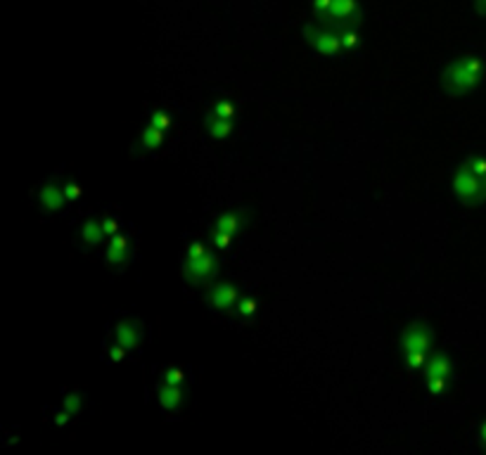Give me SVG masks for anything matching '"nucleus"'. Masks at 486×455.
<instances>
[{
    "mask_svg": "<svg viewBox=\"0 0 486 455\" xmlns=\"http://www.w3.org/2000/svg\"><path fill=\"white\" fill-rule=\"evenodd\" d=\"M159 382L171 384V386H180V389H187L195 382V370L185 363H173V365H164L159 370Z\"/></svg>",
    "mask_w": 486,
    "mask_h": 455,
    "instance_id": "14",
    "label": "nucleus"
},
{
    "mask_svg": "<svg viewBox=\"0 0 486 455\" xmlns=\"http://www.w3.org/2000/svg\"><path fill=\"white\" fill-rule=\"evenodd\" d=\"M204 126H207V133L212 135V138H216V140H224V138H228V135L233 133L235 121H233V119H224V117H219V114L209 112V114H207Z\"/></svg>",
    "mask_w": 486,
    "mask_h": 455,
    "instance_id": "18",
    "label": "nucleus"
},
{
    "mask_svg": "<svg viewBox=\"0 0 486 455\" xmlns=\"http://www.w3.org/2000/svg\"><path fill=\"white\" fill-rule=\"evenodd\" d=\"M212 244H214L216 251H231L233 249V235L219 233V230H212Z\"/></svg>",
    "mask_w": 486,
    "mask_h": 455,
    "instance_id": "29",
    "label": "nucleus"
},
{
    "mask_svg": "<svg viewBox=\"0 0 486 455\" xmlns=\"http://www.w3.org/2000/svg\"><path fill=\"white\" fill-rule=\"evenodd\" d=\"M451 372H453V363H451V356L446 351L432 353L427 365L422 370L424 377V389L429 391V396H441L449 386Z\"/></svg>",
    "mask_w": 486,
    "mask_h": 455,
    "instance_id": "7",
    "label": "nucleus"
},
{
    "mask_svg": "<svg viewBox=\"0 0 486 455\" xmlns=\"http://www.w3.org/2000/svg\"><path fill=\"white\" fill-rule=\"evenodd\" d=\"M100 221H103V230H105L107 240L114 235H119L121 230L126 228V221L121 219V214H117V212H103L100 214Z\"/></svg>",
    "mask_w": 486,
    "mask_h": 455,
    "instance_id": "21",
    "label": "nucleus"
},
{
    "mask_svg": "<svg viewBox=\"0 0 486 455\" xmlns=\"http://www.w3.org/2000/svg\"><path fill=\"white\" fill-rule=\"evenodd\" d=\"M62 188H64V195H66V202H69V207L76 205L81 197H83V188H81V183L76 178H66L62 183Z\"/></svg>",
    "mask_w": 486,
    "mask_h": 455,
    "instance_id": "27",
    "label": "nucleus"
},
{
    "mask_svg": "<svg viewBox=\"0 0 486 455\" xmlns=\"http://www.w3.org/2000/svg\"><path fill=\"white\" fill-rule=\"evenodd\" d=\"M403 356V365H406V370L410 372H417V370H424V365H427L429 351H410V353H401Z\"/></svg>",
    "mask_w": 486,
    "mask_h": 455,
    "instance_id": "24",
    "label": "nucleus"
},
{
    "mask_svg": "<svg viewBox=\"0 0 486 455\" xmlns=\"http://www.w3.org/2000/svg\"><path fill=\"white\" fill-rule=\"evenodd\" d=\"M131 353H133L131 349H126L121 342H117L114 337L107 335L105 342H103V351H100V358H103L107 365H114V363H124Z\"/></svg>",
    "mask_w": 486,
    "mask_h": 455,
    "instance_id": "17",
    "label": "nucleus"
},
{
    "mask_svg": "<svg viewBox=\"0 0 486 455\" xmlns=\"http://www.w3.org/2000/svg\"><path fill=\"white\" fill-rule=\"evenodd\" d=\"M335 0H311V8H313V15L318 19H325L330 15V10H332Z\"/></svg>",
    "mask_w": 486,
    "mask_h": 455,
    "instance_id": "31",
    "label": "nucleus"
},
{
    "mask_svg": "<svg viewBox=\"0 0 486 455\" xmlns=\"http://www.w3.org/2000/svg\"><path fill=\"white\" fill-rule=\"evenodd\" d=\"M110 337H114L117 342H121L126 349H131L136 353L145 342V323L143 318L133 311H117L110 323Z\"/></svg>",
    "mask_w": 486,
    "mask_h": 455,
    "instance_id": "6",
    "label": "nucleus"
},
{
    "mask_svg": "<svg viewBox=\"0 0 486 455\" xmlns=\"http://www.w3.org/2000/svg\"><path fill=\"white\" fill-rule=\"evenodd\" d=\"M214 244L212 240H202V237H187L185 244H183V254H180V259H202V256L212 254Z\"/></svg>",
    "mask_w": 486,
    "mask_h": 455,
    "instance_id": "19",
    "label": "nucleus"
},
{
    "mask_svg": "<svg viewBox=\"0 0 486 455\" xmlns=\"http://www.w3.org/2000/svg\"><path fill=\"white\" fill-rule=\"evenodd\" d=\"M219 256L216 251L212 254L202 256V259H180V273H183L185 284H192V287H202V284H209L219 273Z\"/></svg>",
    "mask_w": 486,
    "mask_h": 455,
    "instance_id": "8",
    "label": "nucleus"
},
{
    "mask_svg": "<svg viewBox=\"0 0 486 455\" xmlns=\"http://www.w3.org/2000/svg\"><path fill=\"white\" fill-rule=\"evenodd\" d=\"M83 401H86L83 398V391H79V389H64L62 391V401H59V403H62L74 417H79L81 410H83Z\"/></svg>",
    "mask_w": 486,
    "mask_h": 455,
    "instance_id": "22",
    "label": "nucleus"
},
{
    "mask_svg": "<svg viewBox=\"0 0 486 455\" xmlns=\"http://www.w3.org/2000/svg\"><path fill=\"white\" fill-rule=\"evenodd\" d=\"M247 223V212L245 209H233V212H224L219 214L212 223V230H219V233H228V235H238Z\"/></svg>",
    "mask_w": 486,
    "mask_h": 455,
    "instance_id": "16",
    "label": "nucleus"
},
{
    "mask_svg": "<svg viewBox=\"0 0 486 455\" xmlns=\"http://www.w3.org/2000/svg\"><path fill=\"white\" fill-rule=\"evenodd\" d=\"M183 403H185V389L157 382V405L168 420H171L173 415H178L180 408H183Z\"/></svg>",
    "mask_w": 486,
    "mask_h": 455,
    "instance_id": "13",
    "label": "nucleus"
},
{
    "mask_svg": "<svg viewBox=\"0 0 486 455\" xmlns=\"http://www.w3.org/2000/svg\"><path fill=\"white\" fill-rule=\"evenodd\" d=\"M463 164L470 168V171H475L479 175H486V157L484 154H468V157L463 159Z\"/></svg>",
    "mask_w": 486,
    "mask_h": 455,
    "instance_id": "30",
    "label": "nucleus"
},
{
    "mask_svg": "<svg viewBox=\"0 0 486 455\" xmlns=\"http://www.w3.org/2000/svg\"><path fill=\"white\" fill-rule=\"evenodd\" d=\"M166 142V131H161L154 124H145L143 131L138 135V154H154L164 147Z\"/></svg>",
    "mask_w": 486,
    "mask_h": 455,
    "instance_id": "15",
    "label": "nucleus"
},
{
    "mask_svg": "<svg viewBox=\"0 0 486 455\" xmlns=\"http://www.w3.org/2000/svg\"><path fill=\"white\" fill-rule=\"evenodd\" d=\"M256 311H259V301H256L254 296L242 294L240 304H238V316H240V321H249V318H254Z\"/></svg>",
    "mask_w": 486,
    "mask_h": 455,
    "instance_id": "26",
    "label": "nucleus"
},
{
    "mask_svg": "<svg viewBox=\"0 0 486 455\" xmlns=\"http://www.w3.org/2000/svg\"><path fill=\"white\" fill-rule=\"evenodd\" d=\"M323 22L337 26V29H347V26L363 24V8L361 0H335L330 15Z\"/></svg>",
    "mask_w": 486,
    "mask_h": 455,
    "instance_id": "11",
    "label": "nucleus"
},
{
    "mask_svg": "<svg viewBox=\"0 0 486 455\" xmlns=\"http://www.w3.org/2000/svg\"><path fill=\"white\" fill-rule=\"evenodd\" d=\"M138 230H133V226H126L119 235L110 237L107 249L103 254L105 266L114 270V273H124L128 266H133L138 259Z\"/></svg>",
    "mask_w": 486,
    "mask_h": 455,
    "instance_id": "2",
    "label": "nucleus"
},
{
    "mask_svg": "<svg viewBox=\"0 0 486 455\" xmlns=\"http://www.w3.org/2000/svg\"><path fill=\"white\" fill-rule=\"evenodd\" d=\"M477 441L486 448V422H482V427H479V432H477Z\"/></svg>",
    "mask_w": 486,
    "mask_h": 455,
    "instance_id": "32",
    "label": "nucleus"
},
{
    "mask_svg": "<svg viewBox=\"0 0 486 455\" xmlns=\"http://www.w3.org/2000/svg\"><path fill=\"white\" fill-rule=\"evenodd\" d=\"M342 45H344V50H356V47L361 45L359 26H347V29H342Z\"/></svg>",
    "mask_w": 486,
    "mask_h": 455,
    "instance_id": "28",
    "label": "nucleus"
},
{
    "mask_svg": "<svg viewBox=\"0 0 486 455\" xmlns=\"http://www.w3.org/2000/svg\"><path fill=\"white\" fill-rule=\"evenodd\" d=\"M240 299H242L240 287H235L233 282H219V284H212V287L207 289L204 304H207L209 311H214V313L231 316L238 311Z\"/></svg>",
    "mask_w": 486,
    "mask_h": 455,
    "instance_id": "9",
    "label": "nucleus"
},
{
    "mask_svg": "<svg viewBox=\"0 0 486 455\" xmlns=\"http://www.w3.org/2000/svg\"><path fill=\"white\" fill-rule=\"evenodd\" d=\"M432 342H434V330L429 328L427 323H413L403 330L401 335V344L399 349L401 353H410V351H429Z\"/></svg>",
    "mask_w": 486,
    "mask_h": 455,
    "instance_id": "12",
    "label": "nucleus"
},
{
    "mask_svg": "<svg viewBox=\"0 0 486 455\" xmlns=\"http://www.w3.org/2000/svg\"><path fill=\"white\" fill-rule=\"evenodd\" d=\"M451 192L463 207H482L486 202V175L470 171L461 161L451 178Z\"/></svg>",
    "mask_w": 486,
    "mask_h": 455,
    "instance_id": "4",
    "label": "nucleus"
},
{
    "mask_svg": "<svg viewBox=\"0 0 486 455\" xmlns=\"http://www.w3.org/2000/svg\"><path fill=\"white\" fill-rule=\"evenodd\" d=\"M62 171H64V166H59L55 173H50L48 178L38 183L36 195H33V202H36L40 214H45V216L64 214L66 207H69L66 195H64V188H62V183H64L62 180Z\"/></svg>",
    "mask_w": 486,
    "mask_h": 455,
    "instance_id": "5",
    "label": "nucleus"
},
{
    "mask_svg": "<svg viewBox=\"0 0 486 455\" xmlns=\"http://www.w3.org/2000/svg\"><path fill=\"white\" fill-rule=\"evenodd\" d=\"M212 112L214 114H219V117H224V119H238V107H235L233 100H228V98H221V100H216V103L212 105Z\"/></svg>",
    "mask_w": 486,
    "mask_h": 455,
    "instance_id": "25",
    "label": "nucleus"
},
{
    "mask_svg": "<svg viewBox=\"0 0 486 455\" xmlns=\"http://www.w3.org/2000/svg\"><path fill=\"white\" fill-rule=\"evenodd\" d=\"M475 10H477V15L486 17V0H475Z\"/></svg>",
    "mask_w": 486,
    "mask_h": 455,
    "instance_id": "33",
    "label": "nucleus"
},
{
    "mask_svg": "<svg viewBox=\"0 0 486 455\" xmlns=\"http://www.w3.org/2000/svg\"><path fill=\"white\" fill-rule=\"evenodd\" d=\"M147 124H154L161 131H171L173 128V114L171 110H166V107H152L150 112H147Z\"/></svg>",
    "mask_w": 486,
    "mask_h": 455,
    "instance_id": "20",
    "label": "nucleus"
},
{
    "mask_svg": "<svg viewBox=\"0 0 486 455\" xmlns=\"http://www.w3.org/2000/svg\"><path fill=\"white\" fill-rule=\"evenodd\" d=\"M486 62L482 52H470V55H461L451 62L444 64L441 69V91L446 95H465L472 93L475 88L484 81Z\"/></svg>",
    "mask_w": 486,
    "mask_h": 455,
    "instance_id": "1",
    "label": "nucleus"
},
{
    "mask_svg": "<svg viewBox=\"0 0 486 455\" xmlns=\"http://www.w3.org/2000/svg\"><path fill=\"white\" fill-rule=\"evenodd\" d=\"M303 38H306L308 47H311L316 55H320L325 59H337L344 50L342 29L323 22V19H316V22H308L303 26Z\"/></svg>",
    "mask_w": 486,
    "mask_h": 455,
    "instance_id": "3",
    "label": "nucleus"
},
{
    "mask_svg": "<svg viewBox=\"0 0 486 455\" xmlns=\"http://www.w3.org/2000/svg\"><path fill=\"white\" fill-rule=\"evenodd\" d=\"M105 240H107V235H105V230H103V221H100V214L98 216H83V219L79 221L76 235H74V244H76L81 251L96 249Z\"/></svg>",
    "mask_w": 486,
    "mask_h": 455,
    "instance_id": "10",
    "label": "nucleus"
},
{
    "mask_svg": "<svg viewBox=\"0 0 486 455\" xmlns=\"http://www.w3.org/2000/svg\"><path fill=\"white\" fill-rule=\"evenodd\" d=\"M45 417H48L50 422L55 425V427H59V430H64V427L69 425L71 420H76V417L71 415L69 410L64 408L62 403H59V405H50V408H45Z\"/></svg>",
    "mask_w": 486,
    "mask_h": 455,
    "instance_id": "23",
    "label": "nucleus"
}]
</instances>
